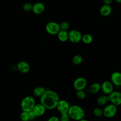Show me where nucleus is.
<instances>
[{
  "label": "nucleus",
  "instance_id": "obj_10",
  "mask_svg": "<svg viewBox=\"0 0 121 121\" xmlns=\"http://www.w3.org/2000/svg\"><path fill=\"white\" fill-rule=\"evenodd\" d=\"M101 89L105 95H109L113 91V86L111 82L105 81L101 85Z\"/></svg>",
  "mask_w": 121,
  "mask_h": 121
},
{
  "label": "nucleus",
  "instance_id": "obj_1",
  "mask_svg": "<svg viewBox=\"0 0 121 121\" xmlns=\"http://www.w3.org/2000/svg\"><path fill=\"white\" fill-rule=\"evenodd\" d=\"M59 100V96L56 92L51 90H46L44 94L40 97V103L46 109L52 110L56 107Z\"/></svg>",
  "mask_w": 121,
  "mask_h": 121
},
{
  "label": "nucleus",
  "instance_id": "obj_29",
  "mask_svg": "<svg viewBox=\"0 0 121 121\" xmlns=\"http://www.w3.org/2000/svg\"><path fill=\"white\" fill-rule=\"evenodd\" d=\"M47 121H60L59 118L56 116H52L50 117Z\"/></svg>",
  "mask_w": 121,
  "mask_h": 121
},
{
  "label": "nucleus",
  "instance_id": "obj_7",
  "mask_svg": "<svg viewBox=\"0 0 121 121\" xmlns=\"http://www.w3.org/2000/svg\"><path fill=\"white\" fill-rule=\"evenodd\" d=\"M82 35L80 32L75 29H73L68 33V40L73 43H77L81 41Z\"/></svg>",
  "mask_w": 121,
  "mask_h": 121
},
{
  "label": "nucleus",
  "instance_id": "obj_15",
  "mask_svg": "<svg viewBox=\"0 0 121 121\" xmlns=\"http://www.w3.org/2000/svg\"><path fill=\"white\" fill-rule=\"evenodd\" d=\"M112 12V8L110 5H103L100 9V14L104 17L108 16Z\"/></svg>",
  "mask_w": 121,
  "mask_h": 121
},
{
  "label": "nucleus",
  "instance_id": "obj_22",
  "mask_svg": "<svg viewBox=\"0 0 121 121\" xmlns=\"http://www.w3.org/2000/svg\"><path fill=\"white\" fill-rule=\"evenodd\" d=\"M60 28V30L67 31L69 28V24L67 21H63L59 24Z\"/></svg>",
  "mask_w": 121,
  "mask_h": 121
},
{
  "label": "nucleus",
  "instance_id": "obj_16",
  "mask_svg": "<svg viewBox=\"0 0 121 121\" xmlns=\"http://www.w3.org/2000/svg\"><path fill=\"white\" fill-rule=\"evenodd\" d=\"M57 36L58 39L60 41L65 42L68 40V32L67 31L60 30L57 34Z\"/></svg>",
  "mask_w": 121,
  "mask_h": 121
},
{
  "label": "nucleus",
  "instance_id": "obj_19",
  "mask_svg": "<svg viewBox=\"0 0 121 121\" xmlns=\"http://www.w3.org/2000/svg\"><path fill=\"white\" fill-rule=\"evenodd\" d=\"M108 101V96L106 95H102L98 97L96 100L97 104L99 105H104Z\"/></svg>",
  "mask_w": 121,
  "mask_h": 121
},
{
  "label": "nucleus",
  "instance_id": "obj_9",
  "mask_svg": "<svg viewBox=\"0 0 121 121\" xmlns=\"http://www.w3.org/2000/svg\"><path fill=\"white\" fill-rule=\"evenodd\" d=\"M69 107L68 102L64 100H59L56 106L58 111L61 114L68 113Z\"/></svg>",
  "mask_w": 121,
  "mask_h": 121
},
{
  "label": "nucleus",
  "instance_id": "obj_2",
  "mask_svg": "<svg viewBox=\"0 0 121 121\" xmlns=\"http://www.w3.org/2000/svg\"><path fill=\"white\" fill-rule=\"evenodd\" d=\"M69 118L76 121H79L85 116L84 110L79 106L73 105L69 107L67 113Z\"/></svg>",
  "mask_w": 121,
  "mask_h": 121
},
{
  "label": "nucleus",
  "instance_id": "obj_28",
  "mask_svg": "<svg viewBox=\"0 0 121 121\" xmlns=\"http://www.w3.org/2000/svg\"><path fill=\"white\" fill-rule=\"evenodd\" d=\"M28 114H29V121H33L36 118L35 115L33 112V111H30L28 112Z\"/></svg>",
  "mask_w": 121,
  "mask_h": 121
},
{
  "label": "nucleus",
  "instance_id": "obj_14",
  "mask_svg": "<svg viewBox=\"0 0 121 121\" xmlns=\"http://www.w3.org/2000/svg\"><path fill=\"white\" fill-rule=\"evenodd\" d=\"M17 69L21 73H28L30 69V67L28 63L24 61H20L17 64Z\"/></svg>",
  "mask_w": 121,
  "mask_h": 121
},
{
  "label": "nucleus",
  "instance_id": "obj_21",
  "mask_svg": "<svg viewBox=\"0 0 121 121\" xmlns=\"http://www.w3.org/2000/svg\"><path fill=\"white\" fill-rule=\"evenodd\" d=\"M83 58L79 54H76L72 58V62L75 65H79L82 63Z\"/></svg>",
  "mask_w": 121,
  "mask_h": 121
},
{
  "label": "nucleus",
  "instance_id": "obj_17",
  "mask_svg": "<svg viewBox=\"0 0 121 121\" xmlns=\"http://www.w3.org/2000/svg\"><path fill=\"white\" fill-rule=\"evenodd\" d=\"M46 89L42 86H38L34 88L33 90V94L36 97H41L45 93Z\"/></svg>",
  "mask_w": 121,
  "mask_h": 121
},
{
  "label": "nucleus",
  "instance_id": "obj_24",
  "mask_svg": "<svg viewBox=\"0 0 121 121\" xmlns=\"http://www.w3.org/2000/svg\"><path fill=\"white\" fill-rule=\"evenodd\" d=\"M93 114L96 117H100L103 115V110L100 108H95L93 110Z\"/></svg>",
  "mask_w": 121,
  "mask_h": 121
},
{
  "label": "nucleus",
  "instance_id": "obj_27",
  "mask_svg": "<svg viewBox=\"0 0 121 121\" xmlns=\"http://www.w3.org/2000/svg\"><path fill=\"white\" fill-rule=\"evenodd\" d=\"M60 121H69V117L67 113L61 114L60 117L59 118Z\"/></svg>",
  "mask_w": 121,
  "mask_h": 121
},
{
  "label": "nucleus",
  "instance_id": "obj_13",
  "mask_svg": "<svg viewBox=\"0 0 121 121\" xmlns=\"http://www.w3.org/2000/svg\"><path fill=\"white\" fill-rule=\"evenodd\" d=\"M111 83L112 85L119 87L121 85V74L119 72H113L111 77Z\"/></svg>",
  "mask_w": 121,
  "mask_h": 121
},
{
  "label": "nucleus",
  "instance_id": "obj_3",
  "mask_svg": "<svg viewBox=\"0 0 121 121\" xmlns=\"http://www.w3.org/2000/svg\"><path fill=\"white\" fill-rule=\"evenodd\" d=\"M35 104L34 98L31 96L24 97L21 102V107L23 111L29 112L32 111Z\"/></svg>",
  "mask_w": 121,
  "mask_h": 121
},
{
  "label": "nucleus",
  "instance_id": "obj_20",
  "mask_svg": "<svg viewBox=\"0 0 121 121\" xmlns=\"http://www.w3.org/2000/svg\"><path fill=\"white\" fill-rule=\"evenodd\" d=\"M93 38L92 36L88 34H86L82 35L81 41L85 43L89 44L91 43L93 41Z\"/></svg>",
  "mask_w": 121,
  "mask_h": 121
},
{
  "label": "nucleus",
  "instance_id": "obj_23",
  "mask_svg": "<svg viewBox=\"0 0 121 121\" xmlns=\"http://www.w3.org/2000/svg\"><path fill=\"white\" fill-rule=\"evenodd\" d=\"M20 119L22 121H29L28 112L23 111L20 114Z\"/></svg>",
  "mask_w": 121,
  "mask_h": 121
},
{
  "label": "nucleus",
  "instance_id": "obj_8",
  "mask_svg": "<svg viewBox=\"0 0 121 121\" xmlns=\"http://www.w3.org/2000/svg\"><path fill=\"white\" fill-rule=\"evenodd\" d=\"M87 81L83 77L76 78L73 83V87L77 91L83 90L86 86Z\"/></svg>",
  "mask_w": 121,
  "mask_h": 121
},
{
  "label": "nucleus",
  "instance_id": "obj_30",
  "mask_svg": "<svg viewBox=\"0 0 121 121\" xmlns=\"http://www.w3.org/2000/svg\"><path fill=\"white\" fill-rule=\"evenodd\" d=\"M112 0H103L104 4L108 5H110L112 2Z\"/></svg>",
  "mask_w": 121,
  "mask_h": 121
},
{
  "label": "nucleus",
  "instance_id": "obj_25",
  "mask_svg": "<svg viewBox=\"0 0 121 121\" xmlns=\"http://www.w3.org/2000/svg\"><path fill=\"white\" fill-rule=\"evenodd\" d=\"M23 9L26 12H29L32 11V5L30 3H26L23 6Z\"/></svg>",
  "mask_w": 121,
  "mask_h": 121
},
{
  "label": "nucleus",
  "instance_id": "obj_5",
  "mask_svg": "<svg viewBox=\"0 0 121 121\" xmlns=\"http://www.w3.org/2000/svg\"><path fill=\"white\" fill-rule=\"evenodd\" d=\"M45 29L46 32L51 35H57L60 30L59 24L54 21L48 23L46 25Z\"/></svg>",
  "mask_w": 121,
  "mask_h": 121
},
{
  "label": "nucleus",
  "instance_id": "obj_6",
  "mask_svg": "<svg viewBox=\"0 0 121 121\" xmlns=\"http://www.w3.org/2000/svg\"><path fill=\"white\" fill-rule=\"evenodd\" d=\"M117 111L116 106L111 104L106 106L103 110V115L109 118H112L115 116Z\"/></svg>",
  "mask_w": 121,
  "mask_h": 121
},
{
  "label": "nucleus",
  "instance_id": "obj_26",
  "mask_svg": "<svg viewBox=\"0 0 121 121\" xmlns=\"http://www.w3.org/2000/svg\"><path fill=\"white\" fill-rule=\"evenodd\" d=\"M77 97L79 99H84L86 97V93L83 90L77 91L76 93Z\"/></svg>",
  "mask_w": 121,
  "mask_h": 121
},
{
  "label": "nucleus",
  "instance_id": "obj_11",
  "mask_svg": "<svg viewBox=\"0 0 121 121\" xmlns=\"http://www.w3.org/2000/svg\"><path fill=\"white\" fill-rule=\"evenodd\" d=\"M46 109L44 106L40 103L35 104L32 111L36 117H40L45 113Z\"/></svg>",
  "mask_w": 121,
  "mask_h": 121
},
{
  "label": "nucleus",
  "instance_id": "obj_32",
  "mask_svg": "<svg viewBox=\"0 0 121 121\" xmlns=\"http://www.w3.org/2000/svg\"><path fill=\"white\" fill-rule=\"evenodd\" d=\"M78 121H87V120L85 119H84V118H83V119H81V120H79Z\"/></svg>",
  "mask_w": 121,
  "mask_h": 121
},
{
  "label": "nucleus",
  "instance_id": "obj_4",
  "mask_svg": "<svg viewBox=\"0 0 121 121\" xmlns=\"http://www.w3.org/2000/svg\"><path fill=\"white\" fill-rule=\"evenodd\" d=\"M108 96V101H109L112 104L118 106L121 104V93L117 91H113L110 93Z\"/></svg>",
  "mask_w": 121,
  "mask_h": 121
},
{
  "label": "nucleus",
  "instance_id": "obj_12",
  "mask_svg": "<svg viewBox=\"0 0 121 121\" xmlns=\"http://www.w3.org/2000/svg\"><path fill=\"white\" fill-rule=\"evenodd\" d=\"M45 9L44 5L41 2H37L32 5V11L36 15H40L43 13Z\"/></svg>",
  "mask_w": 121,
  "mask_h": 121
},
{
  "label": "nucleus",
  "instance_id": "obj_31",
  "mask_svg": "<svg viewBox=\"0 0 121 121\" xmlns=\"http://www.w3.org/2000/svg\"><path fill=\"white\" fill-rule=\"evenodd\" d=\"M115 0L118 3H121V0Z\"/></svg>",
  "mask_w": 121,
  "mask_h": 121
},
{
  "label": "nucleus",
  "instance_id": "obj_18",
  "mask_svg": "<svg viewBox=\"0 0 121 121\" xmlns=\"http://www.w3.org/2000/svg\"><path fill=\"white\" fill-rule=\"evenodd\" d=\"M101 90V85L97 82L93 83L89 88V90L91 93L93 94H96L99 92Z\"/></svg>",
  "mask_w": 121,
  "mask_h": 121
}]
</instances>
